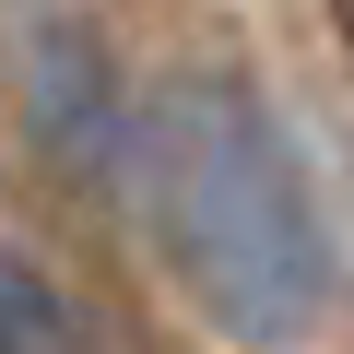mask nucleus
I'll return each instance as SVG.
<instances>
[{
	"instance_id": "nucleus-2",
	"label": "nucleus",
	"mask_w": 354,
	"mask_h": 354,
	"mask_svg": "<svg viewBox=\"0 0 354 354\" xmlns=\"http://www.w3.org/2000/svg\"><path fill=\"white\" fill-rule=\"evenodd\" d=\"M12 95H24V130L59 177L83 189H130V130H142V83L118 71V48L83 24V12H48L24 24L12 48Z\"/></svg>"
},
{
	"instance_id": "nucleus-3",
	"label": "nucleus",
	"mask_w": 354,
	"mask_h": 354,
	"mask_svg": "<svg viewBox=\"0 0 354 354\" xmlns=\"http://www.w3.org/2000/svg\"><path fill=\"white\" fill-rule=\"evenodd\" d=\"M0 354H118V330H106L36 248H0Z\"/></svg>"
},
{
	"instance_id": "nucleus-1",
	"label": "nucleus",
	"mask_w": 354,
	"mask_h": 354,
	"mask_svg": "<svg viewBox=\"0 0 354 354\" xmlns=\"http://www.w3.org/2000/svg\"><path fill=\"white\" fill-rule=\"evenodd\" d=\"M165 272L189 283V307L225 330V342H307L342 295V248H330V213H319V177L283 130V106L248 83V71H177L142 95V130H130V189H118Z\"/></svg>"
}]
</instances>
